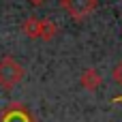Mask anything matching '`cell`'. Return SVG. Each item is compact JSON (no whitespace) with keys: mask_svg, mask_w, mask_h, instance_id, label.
<instances>
[{"mask_svg":"<svg viewBox=\"0 0 122 122\" xmlns=\"http://www.w3.org/2000/svg\"><path fill=\"white\" fill-rule=\"evenodd\" d=\"M21 79H24V69L17 60L11 56L0 58V86L2 88H15Z\"/></svg>","mask_w":122,"mask_h":122,"instance_id":"cell-1","label":"cell"},{"mask_svg":"<svg viewBox=\"0 0 122 122\" xmlns=\"http://www.w3.org/2000/svg\"><path fill=\"white\" fill-rule=\"evenodd\" d=\"M60 4H62V9H64L73 19L84 21V19H88V17L97 11L99 0H60Z\"/></svg>","mask_w":122,"mask_h":122,"instance_id":"cell-2","label":"cell"},{"mask_svg":"<svg viewBox=\"0 0 122 122\" xmlns=\"http://www.w3.org/2000/svg\"><path fill=\"white\" fill-rule=\"evenodd\" d=\"M101 73L97 71V69H86L84 73H81V79H79V84L84 86V90H90V92H94L99 86H101Z\"/></svg>","mask_w":122,"mask_h":122,"instance_id":"cell-3","label":"cell"},{"mask_svg":"<svg viewBox=\"0 0 122 122\" xmlns=\"http://www.w3.org/2000/svg\"><path fill=\"white\" fill-rule=\"evenodd\" d=\"M58 34V26L51 19H41V30H39V39L41 41H51Z\"/></svg>","mask_w":122,"mask_h":122,"instance_id":"cell-4","label":"cell"},{"mask_svg":"<svg viewBox=\"0 0 122 122\" xmlns=\"http://www.w3.org/2000/svg\"><path fill=\"white\" fill-rule=\"evenodd\" d=\"M21 30H24V34H26L28 39H39V30H41V19H39V17H28V19L24 21Z\"/></svg>","mask_w":122,"mask_h":122,"instance_id":"cell-5","label":"cell"},{"mask_svg":"<svg viewBox=\"0 0 122 122\" xmlns=\"http://www.w3.org/2000/svg\"><path fill=\"white\" fill-rule=\"evenodd\" d=\"M114 79H116L118 84H122V62L116 66V69H114Z\"/></svg>","mask_w":122,"mask_h":122,"instance_id":"cell-6","label":"cell"},{"mask_svg":"<svg viewBox=\"0 0 122 122\" xmlns=\"http://www.w3.org/2000/svg\"><path fill=\"white\" fill-rule=\"evenodd\" d=\"M30 2H32V4H43L45 0H30Z\"/></svg>","mask_w":122,"mask_h":122,"instance_id":"cell-7","label":"cell"}]
</instances>
